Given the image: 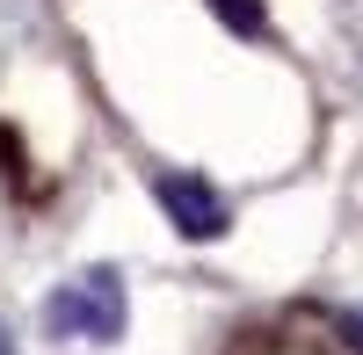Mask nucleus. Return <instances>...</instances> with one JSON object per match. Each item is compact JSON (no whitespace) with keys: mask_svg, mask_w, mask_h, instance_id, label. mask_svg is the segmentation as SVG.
I'll list each match as a JSON object with an SVG mask.
<instances>
[{"mask_svg":"<svg viewBox=\"0 0 363 355\" xmlns=\"http://www.w3.org/2000/svg\"><path fill=\"white\" fill-rule=\"evenodd\" d=\"M44 327L66 334V341H116L124 334V283L109 269H87L80 283H66L44 305Z\"/></svg>","mask_w":363,"mask_h":355,"instance_id":"obj_1","label":"nucleus"},{"mask_svg":"<svg viewBox=\"0 0 363 355\" xmlns=\"http://www.w3.org/2000/svg\"><path fill=\"white\" fill-rule=\"evenodd\" d=\"M153 196H160V211L174 218V232H189V240H218V232H225V196L211 182H196V174H160Z\"/></svg>","mask_w":363,"mask_h":355,"instance_id":"obj_2","label":"nucleus"},{"mask_svg":"<svg viewBox=\"0 0 363 355\" xmlns=\"http://www.w3.org/2000/svg\"><path fill=\"white\" fill-rule=\"evenodd\" d=\"M218 8V22H233V29H247V37H262V8L255 0H211Z\"/></svg>","mask_w":363,"mask_h":355,"instance_id":"obj_3","label":"nucleus"},{"mask_svg":"<svg viewBox=\"0 0 363 355\" xmlns=\"http://www.w3.org/2000/svg\"><path fill=\"white\" fill-rule=\"evenodd\" d=\"M0 355H8V341H0Z\"/></svg>","mask_w":363,"mask_h":355,"instance_id":"obj_4","label":"nucleus"}]
</instances>
